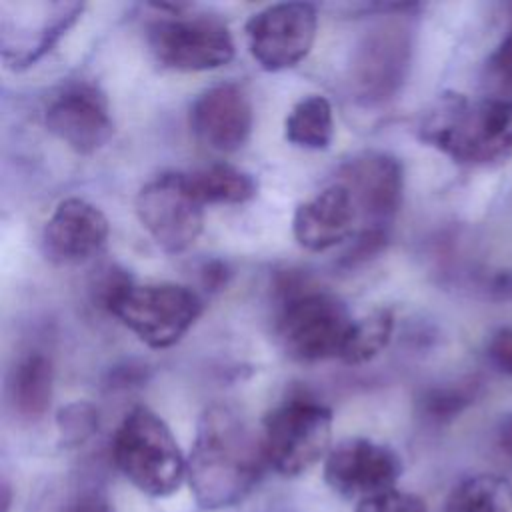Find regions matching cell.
I'll list each match as a JSON object with an SVG mask.
<instances>
[{
    "mask_svg": "<svg viewBox=\"0 0 512 512\" xmlns=\"http://www.w3.org/2000/svg\"><path fill=\"white\" fill-rule=\"evenodd\" d=\"M266 464L262 438L226 404L208 406L196 426L188 458V482L204 508L240 502Z\"/></svg>",
    "mask_w": 512,
    "mask_h": 512,
    "instance_id": "cell-1",
    "label": "cell"
},
{
    "mask_svg": "<svg viewBox=\"0 0 512 512\" xmlns=\"http://www.w3.org/2000/svg\"><path fill=\"white\" fill-rule=\"evenodd\" d=\"M420 138L462 164H488L512 152V102L440 94L420 122Z\"/></svg>",
    "mask_w": 512,
    "mask_h": 512,
    "instance_id": "cell-2",
    "label": "cell"
},
{
    "mask_svg": "<svg viewBox=\"0 0 512 512\" xmlns=\"http://www.w3.org/2000/svg\"><path fill=\"white\" fill-rule=\"evenodd\" d=\"M112 456L118 470L144 494L168 496L188 474V460L168 424L148 406H134L120 422Z\"/></svg>",
    "mask_w": 512,
    "mask_h": 512,
    "instance_id": "cell-3",
    "label": "cell"
},
{
    "mask_svg": "<svg viewBox=\"0 0 512 512\" xmlns=\"http://www.w3.org/2000/svg\"><path fill=\"white\" fill-rule=\"evenodd\" d=\"M352 324L346 304L334 294L318 288H284L276 336L292 360L340 358Z\"/></svg>",
    "mask_w": 512,
    "mask_h": 512,
    "instance_id": "cell-4",
    "label": "cell"
},
{
    "mask_svg": "<svg viewBox=\"0 0 512 512\" xmlns=\"http://www.w3.org/2000/svg\"><path fill=\"white\" fill-rule=\"evenodd\" d=\"M132 334L150 348L162 350L174 346L202 314L200 296L174 282L122 286L106 304Z\"/></svg>",
    "mask_w": 512,
    "mask_h": 512,
    "instance_id": "cell-5",
    "label": "cell"
},
{
    "mask_svg": "<svg viewBox=\"0 0 512 512\" xmlns=\"http://www.w3.org/2000/svg\"><path fill=\"white\" fill-rule=\"evenodd\" d=\"M260 438L266 464L282 476H298L332 450V410L314 398L292 396L266 414Z\"/></svg>",
    "mask_w": 512,
    "mask_h": 512,
    "instance_id": "cell-6",
    "label": "cell"
},
{
    "mask_svg": "<svg viewBox=\"0 0 512 512\" xmlns=\"http://www.w3.org/2000/svg\"><path fill=\"white\" fill-rule=\"evenodd\" d=\"M172 10L148 28V44L156 60L178 72H204L226 66L234 58V38L214 16H186V6H160Z\"/></svg>",
    "mask_w": 512,
    "mask_h": 512,
    "instance_id": "cell-7",
    "label": "cell"
},
{
    "mask_svg": "<svg viewBox=\"0 0 512 512\" xmlns=\"http://www.w3.org/2000/svg\"><path fill=\"white\" fill-rule=\"evenodd\" d=\"M136 216L150 238L168 254L188 250L204 226V204L188 174L164 172L146 182L136 196Z\"/></svg>",
    "mask_w": 512,
    "mask_h": 512,
    "instance_id": "cell-8",
    "label": "cell"
},
{
    "mask_svg": "<svg viewBox=\"0 0 512 512\" xmlns=\"http://www.w3.org/2000/svg\"><path fill=\"white\" fill-rule=\"evenodd\" d=\"M318 12L308 2H280L252 14L244 26L246 42L256 64L280 72L302 62L312 50Z\"/></svg>",
    "mask_w": 512,
    "mask_h": 512,
    "instance_id": "cell-9",
    "label": "cell"
},
{
    "mask_svg": "<svg viewBox=\"0 0 512 512\" xmlns=\"http://www.w3.org/2000/svg\"><path fill=\"white\" fill-rule=\"evenodd\" d=\"M338 180L352 196L358 218L370 224L368 230H384L402 204L404 170L396 156L368 150L346 160Z\"/></svg>",
    "mask_w": 512,
    "mask_h": 512,
    "instance_id": "cell-10",
    "label": "cell"
},
{
    "mask_svg": "<svg viewBox=\"0 0 512 512\" xmlns=\"http://www.w3.org/2000/svg\"><path fill=\"white\" fill-rule=\"evenodd\" d=\"M402 474L398 454L368 438L336 444L324 460V478L332 490L358 502L396 488Z\"/></svg>",
    "mask_w": 512,
    "mask_h": 512,
    "instance_id": "cell-11",
    "label": "cell"
},
{
    "mask_svg": "<svg viewBox=\"0 0 512 512\" xmlns=\"http://www.w3.org/2000/svg\"><path fill=\"white\" fill-rule=\"evenodd\" d=\"M44 124L52 136L78 154H94L114 132L106 96L88 82L62 88L50 100Z\"/></svg>",
    "mask_w": 512,
    "mask_h": 512,
    "instance_id": "cell-12",
    "label": "cell"
},
{
    "mask_svg": "<svg viewBox=\"0 0 512 512\" xmlns=\"http://www.w3.org/2000/svg\"><path fill=\"white\" fill-rule=\"evenodd\" d=\"M410 60V36L400 24L366 32L352 58V86L360 100L374 104L396 94Z\"/></svg>",
    "mask_w": 512,
    "mask_h": 512,
    "instance_id": "cell-13",
    "label": "cell"
},
{
    "mask_svg": "<svg viewBox=\"0 0 512 512\" xmlns=\"http://www.w3.org/2000/svg\"><path fill=\"white\" fill-rule=\"evenodd\" d=\"M110 234L106 214L84 198L58 202L42 230V252L54 264H80L96 256Z\"/></svg>",
    "mask_w": 512,
    "mask_h": 512,
    "instance_id": "cell-14",
    "label": "cell"
},
{
    "mask_svg": "<svg viewBox=\"0 0 512 512\" xmlns=\"http://www.w3.org/2000/svg\"><path fill=\"white\" fill-rule=\"evenodd\" d=\"M254 112L240 84L224 82L204 90L190 108V128L196 138L216 152L240 150L252 132Z\"/></svg>",
    "mask_w": 512,
    "mask_h": 512,
    "instance_id": "cell-15",
    "label": "cell"
},
{
    "mask_svg": "<svg viewBox=\"0 0 512 512\" xmlns=\"http://www.w3.org/2000/svg\"><path fill=\"white\" fill-rule=\"evenodd\" d=\"M356 218L350 192L340 182H334L298 204L292 218V234L304 250L324 252L352 234Z\"/></svg>",
    "mask_w": 512,
    "mask_h": 512,
    "instance_id": "cell-16",
    "label": "cell"
},
{
    "mask_svg": "<svg viewBox=\"0 0 512 512\" xmlns=\"http://www.w3.org/2000/svg\"><path fill=\"white\" fill-rule=\"evenodd\" d=\"M54 368L42 352H30L18 360L10 376V402L24 420H38L52 402Z\"/></svg>",
    "mask_w": 512,
    "mask_h": 512,
    "instance_id": "cell-17",
    "label": "cell"
},
{
    "mask_svg": "<svg viewBox=\"0 0 512 512\" xmlns=\"http://www.w3.org/2000/svg\"><path fill=\"white\" fill-rule=\"evenodd\" d=\"M284 138L304 150H326L334 140V116L328 98L310 94L298 100L284 120Z\"/></svg>",
    "mask_w": 512,
    "mask_h": 512,
    "instance_id": "cell-18",
    "label": "cell"
},
{
    "mask_svg": "<svg viewBox=\"0 0 512 512\" xmlns=\"http://www.w3.org/2000/svg\"><path fill=\"white\" fill-rule=\"evenodd\" d=\"M188 180L204 206L244 204L252 200L258 192V184L252 178V174L222 162L188 172Z\"/></svg>",
    "mask_w": 512,
    "mask_h": 512,
    "instance_id": "cell-19",
    "label": "cell"
},
{
    "mask_svg": "<svg viewBox=\"0 0 512 512\" xmlns=\"http://www.w3.org/2000/svg\"><path fill=\"white\" fill-rule=\"evenodd\" d=\"M444 512H512V484L496 474L470 476L450 492Z\"/></svg>",
    "mask_w": 512,
    "mask_h": 512,
    "instance_id": "cell-20",
    "label": "cell"
},
{
    "mask_svg": "<svg viewBox=\"0 0 512 512\" xmlns=\"http://www.w3.org/2000/svg\"><path fill=\"white\" fill-rule=\"evenodd\" d=\"M394 314L390 308H376L354 320L348 338L342 346L340 360L350 366H360L376 358L392 340Z\"/></svg>",
    "mask_w": 512,
    "mask_h": 512,
    "instance_id": "cell-21",
    "label": "cell"
},
{
    "mask_svg": "<svg viewBox=\"0 0 512 512\" xmlns=\"http://www.w3.org/2000/svg\"><path fill=\"white\" fill-rule=\"evenodd\" d=\"M60 436L66 444H80L98 428V410L90 402H72L60 408L56 416Z\"/></svg>",
    "mask_w": 512,
    "mask_h": 512,
    "instance_id": "cell-22",
    "label": "cell"
},
{
    "mask_svg": "<svg viewBox=\"0 0 512 512\" xmlns=\"http://www.w3.org/2000/svg\"><path fill=\"white\" fill-rule=\"evenodd\" d=\"M486 82L494 98L512 102V30L486 60Z\"/></svg>",
    "mask_w": 512,
    "mask_h": 512,
    "instance_id": "cell-23",
    "label": "cell"
},
{
    "mask_svg": "<svg viewBox=\"0 0 512 512\" xmlns=\"http://www.w3.org/2000/svg\"><path fill=\"white\" fill-rule=\"evenodd\" d=\"M474 390V382H458L454 386L434 388L424 398V410L432 418H450L472 402Z\"/></svg>",
    "mask_w": 512,
    "mask_h": 512,
    "instance_id": "cell-24",
    "label": "cell"
},
{
    "mask_svg": "<svg viewBox=\"0 0 512 512\" xmlns=\"http://www.w3.org/2000/svg\"><path fill=\"white\" fill-rule=\"evenodd\" d=\"M356 512H426V506L418 496L394 488L358 502Z\"/></svg>",
    "mask_w": 512,
    "mask_h": 512,
    "instance_id": "cell-25",
    "label": "cell"
},
{
    "mask_svg": "<svg viewBox=\"0 0 512 512\" xmlns=\"http://www.w3.org/2000/svg\"><path fill=\"white\" fill-rule=\"evenodd\" d=\"M488 358L494 368L504 374H512V328L494 332L488 342Z\"/></svg>",
    "mask_w": 512,
    "mask_h": 512,
    "instance_id": "cell-26",
    "label": "cell"
},
{
    "mask_svg": "<svg viewBox=\"0 0 512 512\" xmlns=\"http://www.w3.org/2000/svg\"><path fill=\"white\" fill-rule=\"evenodd\" d=\"M62 512H114L110 500L98 492H86L76 496Z\"/></svg>",
    "mask_w": 512,
    "mask_h": 512,
    "instance_id": "cell-27",
    "label": "cell"
},
{
    "mask_svg": "<svg viewBox=\"0 0 512 512\" xmlns=\"http://www.w3.org/2000/svg\"><path fill=\"white\" fill-rule=\"evenodd\" d=\"M498 442H500V448L504 450V454L508 458H512V414L502 420L500 430H498Z\"/></svg>",
    "mask_w": 512,
    "mask_h": 512,
    "instance_id": "cell-28",
    "label": "cell"
},
{
    "mask_svg": "<svg viewBox=\"0 0 512 512\" xmlns=\"http://www.w3.org/2000/svg\"><path fill=\"white\" fill-rule=\"evenodd\" d=\"M506 290H508V294L512 296V276L506 280Z\"/></svg>",
    "mask_w": 512,
    "mask_h": 512,
    "instance_id": "cell-29",
    "label": "cell"
}]
</instances>
